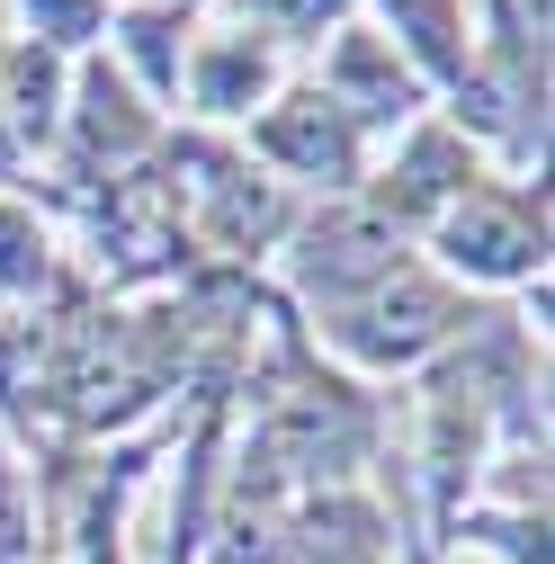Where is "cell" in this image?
<instances>
[{
	"instance_id": "1",
	"label": "cell",
	"mask_w": 555,
	"mask_h": 564,
	"mask_svg": "<svg viewBox=\"0 0 555 564\" xmlns=\"http://www.w3.org/2000/svg\"><path fill=\"white\" fill-rule=\"evenodd\" d=\"M475 323H483V305L412 251L403 269L377 278V288H359L350 305L314 314V340H323L350 377H422L431 359H448Z\"/></svg>"
},
{
	"instance_id": "2",
	"label": "cell",
	"mask_w": 555,
	"mask_h": 564,
	"mask_svg": "<svg viewBox=\"0 0 555 564\" xmlns=\"http://www.w3.org/2000/svg\"><path fill=\"white\" fill-rule=\"evenodd\" d=\"M422 260L483 305L546 278V188L529 171H483L448 216L422 234Z\"/></svg>"
},
{
	"instance_id": "3",
	"label": "cell",
	"mask_w": 555,
	"mask_h": 564,
	"mask_svg": "<svg viewBox=\"0 0 555 564\" xmlns=\"http://www.w3.org/2000/svg\"><path fill=\"white\" fill-rule=\"evenodd\" d=\"M242 162H251V171H269L296 206H323V197H359V180H368L377 144H368V134L340 117L305 73H296L287 90H278V99L242 126Z\"/></svg>"
},
{
	"instance_id": "4",
	"label": "cell",
	"mask_w": 555,
	"mask_h": 564,
	"mask_svg": "<svg viewBox=\"0 0 555 564\" xmlns=\"http://www.w3.org/2000/svg\"><path fill=\"white\" fill-rule=\"evenodd\" d=\"M162 134H171V117L134 90L108 54H81L73 63V90H63V134H54V180H63V197L73 188H108V180H134L153 153H162Z\"/></svg>"
},
{
	"instance_id": "5",
	"label": "cell",
	"mask_w": 555,
	"mask_h": 564,
	"mask_svg": "<svg viewBox=\"0 0 555 564\" xmlns=\"http://www.w3.org/2000/svg\"><path fill=\"white\" fill-rule=\"evenodd\" d=\"M269 260H278V288H287L305 314H331L359 288H377L385 269H403L412 242L377 216L368 197H323V206H296V225L278 234Z\"/></svg>"
},
{
	"instance_id": "6",
	"label": "cell",
	"mask_w": 555,
	"mask_h": 564,
	"mask_svg": "<svg viewBox=\"0 0 555 564\" xmlns=\"http://www.w3.org/2000/svg\"><path fill=\"white\" fill-rule=\"evenodd\" d=\"M287 82H296V54H278L260 28H242L233 10L206 0V19H197V36H188V63H179L171 117H188V134H233V126H251Z\"/></svg>"
},
{
	"instance_id": "7",
	"label": "cell",
	"mask_w": 555,
	"mask_h": 564,
	"mask_svg": "<svg viewBox=\"0 0 555 564\" xmlns=\"http://www.w3.org/2000/svg\"><path fill=\"white\" fill-rule=\"evenodd\" d=\"M296 73H305V82H314V90H323L340 117H350V126L368 134V144H394L403 126H422V117L439 108V99H431V82L403 63V45H394V36H385L368 10H359L350 28H331V36H323V45L296 63Z\"/></svg>"
},
{
	"instance_id": "8",
	"label": "cell",
	"mask_w": 555,
	"mask_h": 564,
	"mask_svg": "<svg viewBox=\"0 0 555 564\" xmlns=\"http://www.w3.org/2000/svg\"><path fill=\"white\" fill-rule=\"evenodd\" d=\"M483 171H493V162H483V144H475L466 126H448V117L431 108L422 126H403L394 144H377V162H368L359 197L377 206V216H385V225H394L412 251H422V234L448 216V206H457V197H466Z\"/></svg>"
},
{
	"instance_id": "9",
	"label": "cell",
	"mask_w": 555,
	"mask_h": 564,
	"mask_svg": "<svg viewBox=\"0 0 555 564\" xmlns=\"http://www.w3.org/2000/svg\"><path fill=\"white\" fill-rule=\"evenodd\" d=\"M197 19H206V0H117L99 54H108L117 73H126L134 90H144V99L171 117V99H179V63H188Z\"/></svg>"
},
{
	"instance_id": "10",
	"label": "cell",
	"mask_w": 555,
	"mask_h": 564,
	"mask_svg": "<svg viewBox=\"0 0 555 564\" xmlns=\"http://www.w3.org/2000/svg\"><path fill=\"white\" fill-rule=\"evenodd\" d=\"M63 90H73V63L28 45L10 19H0V126H10V153L19 171L54 162V134H63Z\"/></svg>"
},
{
	"instance_id": "11",
	"label": "cell",
	"mask_w": 555,
	"mask_h": 564,
	"mask_svg": "<svg viewBox=\"0 0 555 564\" xmlns=\"http://www.w3.org/2000/svg\"><path fill=\"white\" fill-rule=\"evenodd\" d=\"M63 288V242L28 188H0V314H45Z\"/></svg>"
},
{
	"instance_id": "12",
	"label": "cell",
	"mask_w": 555,
	"mask_h": 564,
	"mask_svg": "<svg viewBox=\"0 0 555 564\" xmlns=\"http://www.w3.org/2000/svg\"><path fill=\"white\" fill-rule=\"evenodd\" d=\"M108 10H117V0H0V19H10L28 45L63 54V63L99 54V36H108Z\"/></svg>"
},
{
	"instance_id": "13",
	"label": "cell",
	"mask_w": 555,
	"mask_h": 564,
	"mask_svg": "<svg viewBox=\"0 0 555 564\" xmlns=\"http://www.w3.org/2000/svg\"><path fill=\"white\" fill-rule=\"evenodd\" d=\"M216 10H233L242 28H260L278 54H314L331 28H350L368 0H216Z\"/></svg>"
},
{
	"instance_id": "14",
	"label": "cell",
	"mask_w": 555,
	"mask_h": 564,
	"mask_svg": "<svg viewBox=\"0 0 555 564\" xmlns=\"http://www.w3.org/2000/svg\"><path fill=\"white\" fill-rule=\"evenodd\" d=\"M0 564H45V492L10 431H0Z\"/></svg>"
}]
</instances>
